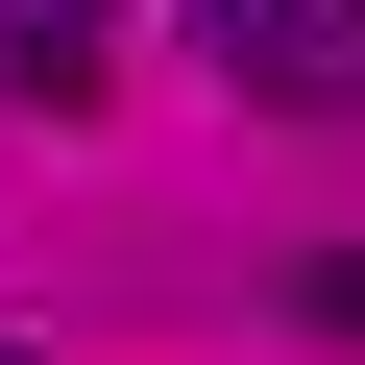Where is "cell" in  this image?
Returning <instances> with one entry per match:
<instances>
[{"label": "cell", "instance_id": "1", "mask_svg": "<svg viewBox=\"0 0 365 365\" xmlns=\"http://www.w3.org/2000/svg\"><path fill=\"white\" fill-rule=\"evenodd\" d=\"M195 49H220L268 122H365V0H195Z\"/></svg>", "mask_w": 365, "mask_h": 365}, {"label": "cell", "instance_id": "2", "mask_svg": "<svg viewBox=\"0 0 365 365\" xmlns=\"http://www.w3.org/2000/svg\"><path fill=\"white\" fill-rule=\"evenodd\" d=\"M0 73H25V98H98L122 73V0H0Z\"/></svg>", "mask_w": 365, "mask_h": 365}]
</instances>
